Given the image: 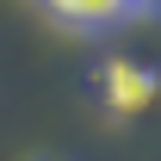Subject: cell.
<instances>
[{"instance_id":"cell-1","label":"cell","mask_w":161,"mask_h":161,"mask_svg":"<svg viewBox=\"0 0 161 161\" xmlns=\"http://www.w3.org/2000/svg\"><path fill=\"white\" fill-rule=\"evenodd\" d=\"M99 99H105L112 118H136V112H149V105L161 99V75H155V68H142V62L112 56V62L99 68Z\"/></svg>"},{"instance_id":"cell-2","label":"cell","mask_w":161,"mask_h":161,"mask_svg":"<svg viewBox=\"0 0 161 161\" xmlns=\"http://www.w3.org/2000/svg\"><path fill=\"white\" fill-rule=\"evenodd\" d=\"M43 6L75 31H105V25L130 19V0H43Z\"/></svg>"},{"instance_id":"cell-3","label":"cell","mask_w":161,"mask_h":161,"mask_svg":"<svg viewBox=\"0 0 161 161\" xmlns=\"http://www.w3.org/2000/svg\"><path fill=\"white\" fill-rule=\"evenodd\" d=\"M130 13H161V0H130Z\"/></svg>"},{"instance_id":"cell-4","label":"cell","mask_w":161,"mask_h":161,"mask_svg":"<svg viewBox=\"0 0 161 161\" xmlns=\"http://www.w3.org/2000/svg\"><path fill=\"white\" fill-rule=\"evenodd\" d=\"M31 161H62V155H31Z\"/></svg>"}]
</instances>
